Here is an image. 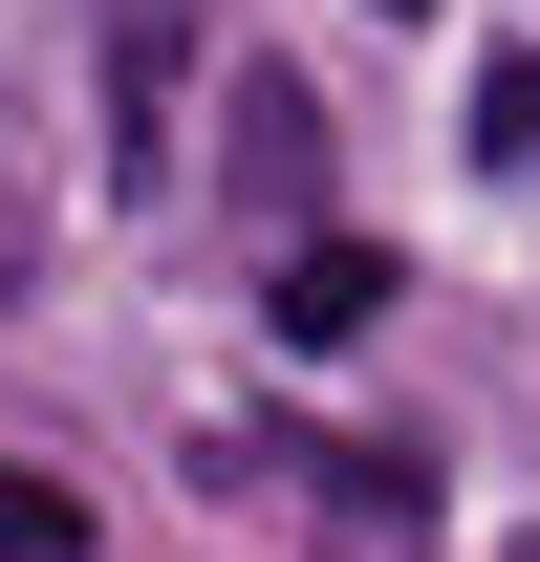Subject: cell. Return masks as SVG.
<instances>
[{
    "label": "cell",
    "instance_id": "cell-3",
    "mask_svg": "<svg viewBox=\"0 0 540 562\" xmlns=\"http://www.w3.org/2000/svg\"><path fill=\"white\" fill-rule=\"evenodd\" d=\"M303 173H325V109H303L281 66H238V195H260V216H303Z\"/></svg>",
    "mask_w": 540,
    "mask_h": 562
},
{
    "label": "cell",
    "instance_id": "cell-4",
    "mask_svg": "<svg viewBox=\"0 0 540 562\" xmlns=\"http://www.w3.org/2000/svg\"><path fill=\"white\" fill-rule=\"evenodd\" d=\"M0 562H87V476H44V454H0Z\"/></svg>",
    "mask_w": 540,
    "mask_h": 562
},
{
    "label": "cell",
    "instance_id": "cell-1",
    "mask_svg": "<svg viewBox=\"0 0 540 562\" xmlns=\"http://www.w3.org/2000/svg\"><path fill=\"white\" fill-rule=\"evenodd\" d=\"M238 476H303V519L368 562H432V454H346V432H238Z\"/></svg>",
    "mask_w": 540,
    "mask_h": 562
},
{
    "label": "cell",
    "instance_id": "cell-5",
    "mask_svg": "<svg viewBox=\"0 0 540 562\" xmlns=\"http://www.w3.org/2000/svg\"><path fill=\"white\" fill-rule=\"evenodd\" d=\"M475 151L540 195V44H497V66H475Z\"/></svg>",
    "mask_w": 540,
    "mask_h": 562
},
{
    "label": "cell",
    "instance_id": "cell-2",
    "mask_svg": "<svg viewBox=\"0 0 540 562\" xmlns=\"http://www.w3.org/2000/svg\"><path fill=\"white\" fill-rule=\"evenodd\" d=\"M281 347H368V325H390V260H368V238H281V303H260Z\"/></svg>",
    "mask_w": 540,
    "mask_h": 562
},
{
    "label": "cell",
    "instance_id": "cell-6",
    "mask_svg": "<svg viewBox=\"0 0 540 562\" xmlns=\"http://www.w3.org/2000/svg\"><path fill=\"white\" fill-rule=\"evenodd\" d=\"M390 22H410V0H390Z\"/></svg>",
    "mask_w": 540,
    "mask_h": 562
}]
</instances>
